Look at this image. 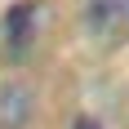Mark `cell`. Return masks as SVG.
I'll return each instance as SVG.
<instances>
[{
    "instance_id": "obj_1",
    "label": "cell",
    "mask_w": 129,
    "mask_h": 129,
    "mask_svg": "<svg viewBox=\"0 0 129 129\" xmlns=\"http://www.w3.org/2000/svg\"><path fill=\"white\" fill-rule=\"evenodd\" d=\"M80 27L103 45H125L129 40V0H85Z\"/></svg>"
},
{
    "instance_id": "obj_2",
    "label": "cell",
    "mask_w": 129,
    "mask_h": 129,
    "mask_svg": "<svg viewBox=\"0 0 129 129\" xmlns=\"http://www.w3.org/2000/svg\"><path fill=\"white\" fill-rule=\"evenodd\" d=\"M31 27H36V5H13L9 18H5L9 53H27V45H31Z\"/></svg>"
},
{
    "instance_id": "obj_3",
    "label": "cell",
    "mask_w": 129,
    "mask_h": 129,
    "mask_svg": "<svg viewBox=\"0 0 129 129\" xmlns=\"http://www.w3.org/2000/svg\"><path fill=\"white\" fill-rule=\"evenodd\" d=\"M27 116H31V93L18 85H5L0 89V129H22Z\"/></svg>"
},
{
    "instance_id": "obj_4",
    "label": "cell",
    "mask_w": 129,
    "mask_h": 129,
    "mask_svg": "<svg viewBox=\"0 0 129 129\" xmlns=\"http://www.w3.org/2000/svg\"><path fill=\"white\" fill-rule=\"evenodd\" d=\"M76 129H98V120H93V116H80V120H76Z\"/></svg>"
}]
</instances>
